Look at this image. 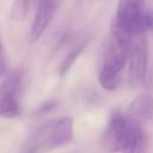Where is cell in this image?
<instances>
[{
  "instance_id": "obj_6",
  "label": "cell",
  "mask_w": 153,
  "mask_h": 153,
  "mask_svg": "<svg viewBox=\"0 0 153 153\" xmlns=\"http://www.w3.org/2000/svg\"><path fill=\"white\" fill-rule=\"evenodd\" d=\"M61 0H38L36 14L30 30V41L37 42L49 26Z\"/></svg>"
},
{
  "instance_id": "obj_3",
  "label": "cell",
  "mask_w": 153,
  "mask_h": 153,
  "mask_svg": "<svg viewBox=\"0 0 153 153\" xmlns=\"http://www.w3.org/2000/svg\"><path fill=\"white\" fill-rule=\"evenodd\" d=\"M128 60V48L112 36L105 42L98 60V81L106 91H115Z\"/></svg>"
},
{
  "instance_id": "obj_2",
  "label": "cell",
  "mask_w": 153,
  "mask_h": 153,
  "mask_svg": "<svg viewBox=\"0 0 153 153\" xmlns=\"http://www.w3.org/2000/svg\"><path fill=\"white\" fill-rule=\"evenodd\" d=\"M145 141L142 126L129 115L115 111L99 137V147L108 153L124 152L128 148Z\"/></svg>"
},
{
  "instance_id": "obj_10",
  "label": "cell",
  "mask_w": 153,
  "mask_h": 153,
  "mask_svg": "<svg viewBox=\"0 0 153 153\" xmlns=\"http://www.w3.org/2000/svg\"><path fill=\"white\" fill-rule=\"evenodd\" d=\"M5 71H6V57H5V53L1 43V36H0V76L4 75Z\"/></svg>"
},
{
  "instance_id": "obj_4",
  "label": "cell",
  "mask_w": 153,
  "mask_h": 153,
  "mask_svg": "<svg viewBox=\"0 0 153 153\" xmlns=\"http://www.w3.org/2000/svg\"><path fill=\"white\" fill-rule=\"evenodd\" d=\"M128 61L129 85L134 88L141 87L146 81L148 65V48L145 35H140L133 38L128 49Z\"/></svg>"
},
{
  "instance_id": "obj_9",
  "label": "cell",
  "mask_w": 153,
  "mask_h": 153,
  "mask_svg": "<svg viewBox=\"0 0 153 153\" xmlns=\"http://www.w3.org/2000/svg\"><path fill=\"white\" fill-rule=\"evenodd\" d=\"M80 51H81V48H78L76 50H73L72 53H69V55L66 57V60L63 61V63H62V66H61V74H62V75L69 69V67L73 65V62H74V61L76 60V57L79 56Z\"/></svg>"
},
{
  "instance_id": "obj_5",
  "label": "cell",
  "mask_w": 153,
  "mask_h": 153,
  "mask_svg": "<svg viewBox=\"0 0 153 153\" xmlns=\"http://www.w3.org/2000/svg\"><path fill=\"white\" fill-rule=\"evenodd\" d=\"M22 76L13 72L0 84V117L14 118L20 114Z\"/></svg>"
},
{
  "instance_id": "obj_1",
  "label": "cell",
  "mask_w": 153,
  "mask_h": 153,
  "mask_svg": "<svg viewBox=\"0 0 153 153\" xmlns=\"http://www.w3.org/2000/svg\"><path fill=\"white\" fill-rule=\"evenodd\" d=\"M145 0H118L111 24V36L129 49L134 37L153 30V12L143 7Z\"/></svg>"
},
{
  "instance_id": "obj_11",
  "label": "cell",
  "mask_w": 153,
  "mask_h": 153,
  "mask_svg": "<svg viewBox=\"0 0 153 153\" xmlns=\"http://www.w3.org/2000/svg\"><path fill=\"white\" fill-rule=\"evenodd\" d=\"M145 151H146V143H145V141H142V142L128 148L123 153H145Z\"/></svg>"
},
{
  "instance_id": "obj_8",
  "label": "cell",
  "mask_w": 153,
  "mask_h": 153,
  "mask_svg": "<svg viewBox=\"0 0 153 153\" xmlns=\"http://www.w3.org/2000/svg\"><path fill=\"white\" fill-rule=\"evenodd\" d=\"M131 118L135 121L142 122L148 121L153 116V98L151 96H139L136 97L128 106V112Z\"/></svg>"
},
{
  "instance_id": "obj_7",
  "label": "cell",
  "mask_w": 153,
  "mask_h": 153,
  "mask_svg": "<svg viewBox=\"0 0 153 153\" xmlns=\"http://www.w3.org/2000/svg\"><path fill=\"white\" fill-rule=\"evenodd\" d=\"M50 139L53 149L69 143L73 140V118L65 116L51 122Z\"/></svg>"
}]
</instances>
